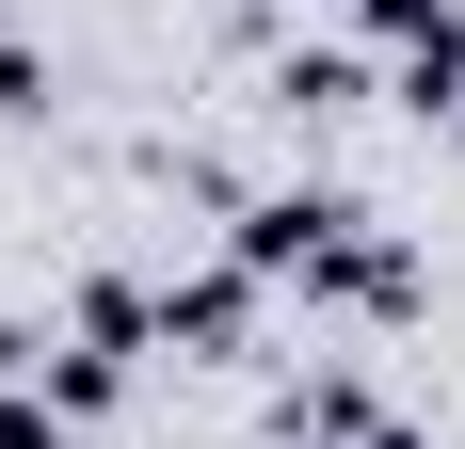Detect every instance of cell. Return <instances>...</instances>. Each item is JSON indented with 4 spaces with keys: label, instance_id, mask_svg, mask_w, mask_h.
I'll list each match as a JSON object with an SVG mask.
<instances>
[{
    "label": "cell",
    "instance_id": "cell-1",
    "mask_svg": "<svg viewBox=\"0 0 465 449\" xmlns=\"http://www.w3.org/2000/svg\"><path fill=\"white\" fill-rule=\"evenodd\" d=\"M0 113H33V48H0Z\"/></svg>",
    "mask_w": 465,
    "mask_h": 449
}]
</instances>
